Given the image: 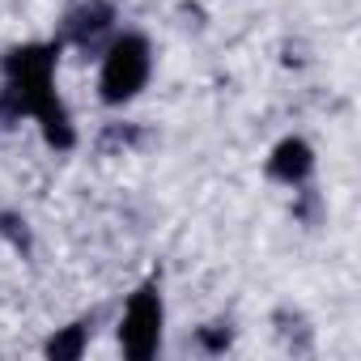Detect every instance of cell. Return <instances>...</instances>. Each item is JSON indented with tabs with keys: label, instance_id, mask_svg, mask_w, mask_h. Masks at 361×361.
Masks as SVG:
<instances>
[{
	"label": "cell",
	"instance_id": "obj_1",
	"mask_svg": "<svg viewBox=\"0 0 361 361\" xmlns=\"http://www.w3.org/2000/svg\"><path fill=\"white\" fill-rule=\"evenodd\" d=\"M56 64H60V43H22L9 47L0 60L5 85H0V123H22L35 119L43 140L51 149H73L77 145V128L73 115L64 106V98L56 94Z\"/></svg>",
	"mask_w": 361,
	"mask_h": 361
},
{
	"label": "cell",
	"instance_id": "obj_2",
	"mask_svg": "<svg viewBox=\"0 0 361 361\" xmlns=\"http://www.w3.org/2000/svg\"><path fill=\"white\" fill-rule=\"evenodd\" d=\"M149 73H153V47L145 35L136 30H123L106 43L102 51V68H98V98L106 106H128L145 85H149Z\"/></svg>",
	"mask_w": 361,
	"mask_h": 361
},
{
	"label": "cell",
	"instance_id": "obj_3",
	"mask_svg": "<svg viewBox=\"0 0 361 361\" xmlns=\"http://www.w3.org/2000/svg\"><path fill=\"white\" fill-rule=\"evenodd\" d=\"M161 331H166V302H161V281L149 276L145 285H136V293L123 306L119 319V348L132 361H149L161 348Z\"/></svg>",
	"mask_w": 361,
	"mask_h": 361
},
{
	"label": "cell",
	"instance_id": "obj_4",
	"mask_svg": "<svg viewBox=\"0 0 361 361\" xmlns=\"http://www.w3.org/2000/svg\"><path fill=\"white\" fill-rule=\"evenodd\" d=\"M111 30H115V5H111V0H81V5H73V9L64 13L56 43H60V47L73 43V47L90 51V47H98Z\"/></svg>",
	"mask_w": 361,
	"mask_h": 361
},
{
	"label": "cell",
	"instance_id": "obj_5",
	"mask_svg": "<svg viewBox=\"0 0 361 361\" xmlns=\"http://www.w3.org/2000/svg\"><path fill=\"white\" fill-rule=\"evenodd\" d=\"M310 174H314V149H310V140L285 136V140L272 145V153H268V178H276L281 188H306Z\"/></svg>",
	"mask_w": 361,
	"mask_h": 361
},
{
	"label": "cell",
	"instance_id": "obj_6",
	"mask_svg": "<svg viewBox=\"0 0 361 361\" xmlns=\"http://www.w3.org/2000/svg\"><path fill=\"white\" fill-rule=\"evenodd\" d=\"M85 344H90V323H85V319H77V323L56 327V331L47 336L43 353H47L51 361H77V357L85 353Z\"/></svg>",
	"mask_w": 361,
	"mask_h": 361
},
{
	"label": "cell",
	"instance_id": "obj_7",
	"mask_svg": "<svg viewBox=\"0 0 361 361\" xmlns=\"http://www.w3.org/2000/svg\"><path fill=\"white\" fill-rule=\"evenodd\" d=\"M230 340H234V331H230V327H221V323H213V327H200V344H204V348H213V353L230 348Z\"/></svg>",
	"mask_w": 361,
	"mask_h": 361
},
{
	"label": "cell",
	"instance_id": "obj_8",
	"mask_svg": "<svg viewBox=\"0 0 361 361\" xmlns=\"http://www.w3.org/2000/svg\"><path fill=\"white\" fill-rule=\"evenodd\" d=\"M0 234H5L13 247H26V221H22V217H9V213H0Z\"/></svg>",
	"mask_w": 361,
	"mask_h": 361
}]
</instances>
